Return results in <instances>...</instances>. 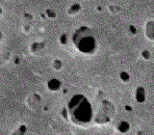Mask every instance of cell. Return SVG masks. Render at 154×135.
<instances>
[{
    "label": "cell",
    "instance_id": "6da1fadb",
    "mask_svg": "<svg viewBox=\"0 0 154 135\" xmlns=\"http://www.w3.org/2000/svg\"><path fill=\"white\" fill-rule=\"evenodd\" d=\"M74 44L79 51L86 54L94 52L96 48V41L93 34L87 27H81L74 34Z\"/></svg>",
    "mask_w": 154,
    "mask_h": 135
},
{
    "label": "cell",
    "instance_id": "7a4b0ae2",
    "mask_svg": "<svg viewBox=\"0 0 154 135\" xmlns=\"http://www.w3.org/2000/svg\"><path fill=\"white\" fill-rule=\"evenodd\" d=\"M146 33L150 40H154V22L150 21L147 23L146 27Z\"/></svg>",
    "mask_w": 154,
    "mask_h": 135
},
{
    "label": "cell",
    "instance_id": "3957f363",
    "mask_svg": "<svg viewBox=\"0 0 154 135\" xmlns=\"http://www.w3.org/2000/svg\"><path fill=\"white\" fill-rule=\"evenodd\" d=\"M0 14H1V10H0Z\"/></svg>",
    "mask_w": 154,
    "mask_h": 135
}]
</instances>
